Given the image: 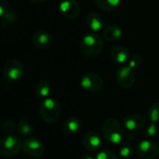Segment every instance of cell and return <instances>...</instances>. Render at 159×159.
Wrapping results in <instances>:
<instances>
[{
  "label": "cell",
  "instance_id": "obj_1",
  "mask_svg": "<svg viewBox=\"0 0 159 159\" xmlns=\"http://www.w3.org/2000/svg\"><path fill=\"white\" fill-rule=\"evenodd\" d=\"M103 46L104 41L101 36L96 32H92L83 37L81 41V52L86 58L93 59L101 53Z\"/></svg>",
  "mask_w": 159,
  "mask_h": 159
},
{
  "label": "cell",
  "instance_id": "obj_2",
  "mask_svg": "<svg viewBox=\"0 0 159 159\" xmlns=\"http://www.w3.org/2000/svg\"><path fill=\"white\" fill-rule=\"evenodd\" d=\"M125 126L115 118L107 119L102 126L104 139L111 144H120L125 138Z\"/></svg>",
  "mask_w": 159,
  "mask_h": 159
},
{
  "label": "cell",
  "instance_id": "obj_3",
  "mask_svg": "<svg viewBox=\"0 0 159 159\" xmlns=\"http://www.w3.org/2000/svg\"><path fill=\"white\" fill-rule=\"evenodd\" d=\"M61 111V105L56 99L52 98H47L41 100L39 105V113L44 122L48 124L55 123L60 118Z\"/></svg>",
  "mask_w": 159,
  "mask_h": 159
},
{
  "label": "cell",
  "instance_id": "obj_4",
  "mask_svg": "<svg viewBox=\"0 0 159 159\" xmlns=\"http://www.w3.org/2000/svg\"><path fill=\"white\" fill-rule=\"evenodd\" d=\"M21 149H23V143L21 139L13 134L0 139V153L4 156H15L20 152Z\"/></svg>",
  "mask_w": 159,
  "mask_h": 159
},
{
  "label": "cell",
  "instance_id": "obj_5",
  "mask_svg": "<svg viewBox=\"0 0 159 159\" xmlns=\"http://www.w3.org/2000/svg\"><path fill=\"white\" fill-rule=\"evenodd\" d=\"M80 84L81 87L89 93H98L101 91L104 85V82L102 78L93 72H87L84 73L80 80Z\"/></svg>",
  "mask_w": 159,
  "mask_h": 159
},
{
  "label": "cell",
  "instance_id": "obj_6",
  "mask_svg": "<svg viewBox=\"0 0 159 159\" xmlns=\"http://www.w3.org/2000/svg\"><path fill=\"white\" fill-rule=\"evenodd\" d=\"M5 79L9 83H16L24 74V66L21 61L17 59L9 60L3 69Z\"/></svg>",
  "mask_w": 159,
  "mask_h": 159
},
{
  "label": "cell",
  "instance_id": "obj_7",
  "mask_svg": "<svg viewBox=\"0 0 159 159\" xmlns=\"http://www.w3.org/2000/svg\"><path fill=\"white\" fill-rule=\"evenodd\" d=\"M115 79L120 87L124 89H129L134 85L136 81L134 69H132L128 65L122 66L117 69L115 73Z\"/></svg>",
  "mask_w": 159,
  "mask_h": 159
},
{
  "label": "cell",
  "instance_id": "obj_8",
  "mask_svg": "<svg viewBox=\"0 0 159 159\" xmlns=\"http://www.w3.org/2000/svg\"><path fill=\"white\" fill-rule=\"evenodd\" d=\"M136 153L141 159H155L159 155V145L149 139L141 140L136 147Z\"/></svg>",
  "mask_w": 159,
  "mask_h": 159
},
{
  "label": "cell",
  "instance_id": "obj_9",
  "mask_svg": "<svg viewBox=\"0 0 159 159\" xmlns=\"http://www.w3.org/2000/svg\"><path fill=\"white\" fill-rule=\"evenodd\" d=\"M23 150L27 155L39 158L43 155L45 148L43 143L38 138L28 137L23 142Z\"/></svg>",
  "mask_w": 159,
  "mask_h": 159
},
{
  "label": "cell",
  "instance_id": "obj_10",
  "mask_svg": "<svg viewBox=\"0 0 159 159\" xmlns=\"http://www.w3.org/2000/svg\"><path fill=\"white\" fill-rule=\"evenodd\" d=\"M60 13L68 20H74L78 18L81 12L80 5L76 0H62L59 4Z\"/></svg>",
  "mask_w": 159,
  "mask_h": 159
},
{
  "label": "cell",
  "instance_id": "obj_11",
  "mask_svg": "<svg viewBox=\"0 0 159 159\" xmlns=\"http://www.w3.org/2000/svg\"><path fill=\"white\" fill-rule=\"evenodd\" d=\"M84 147L90 152H98L102 148L103 141L98 133L96 131L86 132L83 138Z\"/></svg>",
  "mask_w": 159,
  "mask_h": 159
},
{
  "label": "cell",
  "instance_id": "obj_12",
  "mask_svg": "<svg viewBox=\"0 0 159 159\" xmlns=\"http://www.w3.org/2000/svg\"><path fill=\"white\" fill-rule=\"evenodd\" d=\"M145 124H146V120L144 116H142L141 114H138V113L127 115L124 118V121H123V125L125 128L130 132L140 130L141 128L144 127Z\"/></svg>",
  "mask_w": 159,
  "mask_h": 159
},
{
  "label": "cell",
  "instance_id": "obj_13",
  "mask_svg": "<svg viewBox=\"0 0 159 159\" xmlns=\"http://www.w3.org/2000/svg\"><path fill=\"white\" fill-rule=\"evenodd\" d=\"M32 40L34 45L42 50L49 49L52 46L53 43V38L50 33H48L45 30H39L33 34Z\"/></svg>",
  "mask_w": 159,
  "mask_h": 159
},
{
  "label": "cell",
  "instance_id": "obj_14",
  "mask_svg": "<svg viewBox=\"0 0 159 159\" xmlns=\"http://www.w3.org/2000/svg\"><path fill=\"white\" fill-rule=\"evenodd\" d=\"M82 127H83L82 120L76 116H70L66 118L63 123V130L66 134L68 135L77 134L82 129Z\"/></svg>",
  "mask_w": 159,
  "mask_h": 159
},
{
  "label": "cell",
  "instance_id": "obj_15",
  "mask_svg": "<svg viewBox=\"0 0 159 159\" xmlns=\"http://www.w3.org/2000/svg\"><path fill=\"white\" fill-rule=\"evenodd\" d=\"M85 22L88 28L96 33L101 31L105 25L103 18L101 17V15H99L97 12H90L89 14H87L85 18Z\"/></svg>",
  "mask_w": 159,
  "mask_h": 159
},
{
  "label": "cell",
  "instance_id": "obj_16",
  "mask_svg": "<svg viewBox=\"0 0 159 159\" xmlns=\"http://www.w3.org/2000/svg\"><path fill=\"white\" fill-rule=\"evenodd\" d=\"M111 60L120 65H124L129 60V52L124 46H115L111 51Z\"/></svg>",
  "mask_w": 159,
  "mask_h": 159
},
{
  "label": "cell",
  "instance_id": "obj_17",
  "mask_svg": "<svg viewBox=\"0 0 159 159\" xmlns=\"http://www.w3.org/2000/svg\"><path fill=\"white\" fill-rule=\"evenodd\" d=\"M123 36V30L120 26L116 25H108L106 28H104L103 37L107 41L113 42L119 40Z\"/></svg>",
  "mask_w": 159,
  "mask_h": 159
},
{
  "label": "cell",
  "instance_id": "obj_18",
  "mask_svg": "<svg viewBox=\"0 0 159 159\" xmlns=\"http://www.w3.org/2000/svg\"><path fill=\"white\" fill-rule=\"evenodd\" d=\"M51 93V84L47 81H40L35 87V95L39 100H43L49 98Z\"/></svg>",
  "mask_w": 159,
  "mask_h": 159
},
{
  "label": "cell",
  "instance_id": "obj_19",
  "mask_svg": "<svg viewBox=\"0 0 159 159\" xmlns=\"http://www.w3.org/2000/svg\"><path fill=\"white\" fill-rule=\"evenodd\" d=\"M17 131L22 136H29L34 132V126L28 120L21 117L17 121Z\"/></svg>",
  "mask_w": 159,
  "mask_h": 159
},
{
  "label": "cell",
  "instance_id": "obj_20",
  "mask_svg": "<svg viewBox=\"0 0 159 159\" xmlns=\"http://www.w3.org/2000/svg\"><path fill=\"white\" fill-rule=\"evenodd\" d=\"M97 7L104 11H112L121 3V0H95Z\"/></svg>",
  "mask_w": 159,
  "mask_h": 159
},
{
  "label": "cell",
  "instance_id": "obj_21",
  "mask_svg": "<svg viewBox=\"0 0 159 159\" xmlns=\"http://www.w3.org/2000/svg\"><path fill=\"white\" fill-rule=\"evenodd\" d=\"M16 21H17V15L13 11L9 10L3 16L0 17V29L3 30L7 28L8 26L15 24Z\"/></svg>",
  "mask_w": 159,
  "mask_h": 159
},
{
  "label": "cell",
  "instance_id": "obj_22",
  "mask_svg": "<svg viewBox=\"0 0 159 159\" xmlns=\"http://www.w3.org/2000/svg\"><path fill=\"white\" fill-rule=\"evenodd\" d=\"M134 152L133 145L131 144L130 140H126L125 142H122L120 148H119V153L123 158H129Z\"/></svg>",
  "mask_w": 159,
  "mask_h": 159
},
{
  "label": "cell",
  "instance_id": "obj_23",
  "mask_svg": "<svg viewBox=\"0 0 159 159\" xmlns=\"http://www.w3.org/2000/svg\"><path fill=\"white\" fill-rule=\"evenodd\" d=\"M148 117L152 123H159V101L150 106L148 110Z\"/></svg>",
  "mask_w": 159,
  "mask_h": 159
},
{
  "label": "cell",
  "instance_id": "obj_24",
  "mask_svg": "<svg viewBox=\"0 0 159 159\" xmlns=\"http://www.w3.org/2000/svg\"><path fill=\"white\" fill-rule=\"evenodd\" d=\"M142 64H143V58L139 54L132 55L127 62V65L134 70L139 68L142 66Z\"/></svg>",
  "mask_w": 159,
  "mask_h": 159
},
{
  "label": "cell",
  "instance_id": "obj_25",
  "mask_svg": "<svg viewBox=\"0 0 159 159\" xmlns=\"http://www.w3.org/2000/svg\"><path fill=\"white\" fill-rule=\"evenodd\" d=\"M96 159H118V157L111 150L103 149V150H100L98 152V154L96 156Z\"/></svg>",
  "mask_w": 159,
  "mask_h": 159
},
{
  "label": "cell",
  "instance_id": "obj_26",
  "mask_svg": "<svg viewBox=\"0 0 159 159\" xmlns=\"http://www.w3.org/2000/svg\"><path fill=\"white\" fill-rule=\"evenodd\" d=\"M3 128H4V131H5V133L7 135L14 134L17 131V123H15V122H13L11 120L6 121L4 123Z\"/></svg>",
  "mask_w": 159,
  "mask_h": 159
},
{
  "label": "cell",
  "instance_id": "obj_27",
  "mask_svg": "<svg viewBox=\"0 0 159 159\" xmlns=\"http://www.w3.org/2000/svg\"><path fill=\"white\" fill-rule=\"evenodd\" d=\"M146 134L148 137H154L156 134H157V127H156V124L154 123H152V125L148 127L147 131H146Z\"/></svg>",
  "mask_w": 159,
  "mask_h": 159
},
{
  "label": "cell",
  "instance_id": "obj_28",
  "mask_svg": "<svg viewBox=\"0 0 159 159\" xmlns=\"http://www.w3.org/2000/svg\"><path fill=\"white\" fill-rule=\"evenodd\" d=\"M9 10V5L5 0H0V17L3 16Z\"/></svg>",
  "mask_w": 159,
  "mask_h": 159
},
{
  "label": "cell",
  "instance_id": "obj_29",
  "mask_svg": "<svg viewBox=\"0 0 159 159\" xmlns=\"http://www.w3.org/2000/svg\"><path fill=\"white\" fill-rule=\"evenodd\" d=\"M80 159H95V157L92 155V154H89V153H86V154H84Z\"/></svg>",
  "mask_w": 159,
  "mask_h": 159
},
{
  "label": "cell",
  "instance_id": "obj_30",
  "mask_svg": "<svg viewBox=\"0 0 159 159\" xmlns=\"http://www.w3.org/2000/svg\"><path fill=\"white\" fill-rule=\"evenodd\" d=\"M46 1V0H29V2L33 4H42Z\"/></svg>",
  "mask_w": 159,
  "mask_h": 159
}]
</instances>
